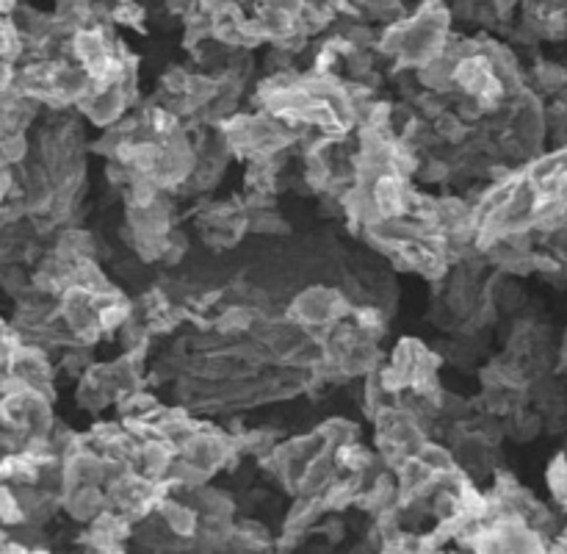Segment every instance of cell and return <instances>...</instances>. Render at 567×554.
<instances>
[{"label": "cell", "mask_w": 567, "mask_h": 554, "mask_svg": "<svg viewBox=\"0 0 567 554\" xmlns=\"http://www.w3.org/2000/svg\"><path fill=\"white\" fill-rule=\"evenodd\" d=\"M346 314V300L343 294L327 286H313L302 291L291 305V319L302 330H330L335 322H341Z\"/></svg>", "instance_id": "6da1fadb"}, {"label": "cell", "mask_w": 567, "mask_h": 554, "mask_svg": "<svg viewBox=\"0 0 567 554\" xmlns=\"http://www.w3.org/2000/svg\"><path fill=\"white\" fill-rule=\"evenodd\" d=\"M59 502L61 510H67V516L78 524H92L100 513L108 510V494L103 485H75L64 491Z\"/></svg>", "instance_id": "7a4b0ae2"}, {"label": "cell", "mask_w": 567, "mask_h": 554, "mask_svg": "<svg viewBox=\"0 0 567 554\" xmlns=\"http://www.w3.org/2000/svg\"><path fill=\"white\" fill-rule=\"evenodd\" d=\"M155 513L164 521L166 530L172 532L175 538H180V541H191V538L197 535V530H200V513H197L186 499L166 494L164 499L158 502V507H155Z\"/></svg>", "instance_id": "3957f363"}, {"label": "cell", "mask_w": 567, "mask_h": 554, "mask_svg": "<svg viewBox=\"0 0 567 554\" xmlns=\"http://www.w3.org/2000/svg\"><path fill=\"white\" fill-rule=\"evenodd\" d=\"M338 474H341V471H338L335 460H332V452H324V455H319V458H313L310 463L302 466L299 477H296L294 494L308 496V499H319V496L327 491V485H330Z\"/></svg>", "instance_id": "277c9868"}, {"label": "cell", "mask_w": 567, "mask_h": 554, "mask_svg": "<svg viewBox=\"0 0 567 554\" xmlns=\"http://www.w3.org/2000/svg\"><path fill=\"white\" fill-rule=\"evenodd\" d=\"M421 466L432 471L435 477H443V474H451V471L457 469V460H454V452L446 449V446L440 444H432V441H424V444L418 446V452L413 455Z\"/></svg>", "instance_id": "5b68a950"}, {"label": "cell", "mask_w": 567, "mask_h": 554, "mask_svg": "<svg viewBox=\"0 0 567 554\" xmlns=\"http://www.w3.org/2000/svg\"><path fill=\"white\" fill-rule=\"evenodd\" d=\"M111 20L119 25H128V28H139L144 23V9L136 0H117L111 6Z\"/></svg>", "instance_id": "8992f818"}, {"label": "cell", "mask_w": 567, "mask_h": 554, "mask_svg": "<svg viewBox=\"0 0 567 554\" xmlns=\"http://www.w3.org/2000/svg\"><path fill=\"white\" fill-rule=\"evenodd\" d=\"M17 347H20V333L14 330V325L0 322V377L9 374V361Z\"/></svg>", "instance_id": "52a82bcc"}, {"label": "cell", "mask_w": 567, "mask_h": 554, "mask_svg": "<svg viewBox=\"0 0 567 554\" xmlns=\"http://www.w3.org/2000/svg\"><path fill=\"white\" fill-rule=\"evenodd\" d=\"M255 322V314L244 308V305H236V308H227L222 319H219V330H247L249 325Z\"/></svg>", "instance_id": "ba28073f"}, {"label": "cell", "mask_w": 567, "mask_h": 554, "mask_svg": "<svg viewBox=\"0 0 567 554\" xmlns=\"http://www.w3.org/2000/svg\"><path fill=\"white\" fill-rule=\"evenodd\" d=\"M14 78H17V67H14V61L0 59V92H9V89H14Z\"/></svg>", "instance_id": "9c48e42d"}, {"label": "cell", "mask_w": 567, "mask_h": 554, "mask_svg": "<svg viewBox=\"0 0 567 554\" xmlns=\"http://www.w3.org/2000/svg\"><path fill=\"white\" fill-rule=\"evenodd\" d=\"M343 521H338V518H332V521H327L324 527H321V535L327 538V543H338L343 538Z\"/></svg>", "instance_id": "30bf717a"}]
</instances>
